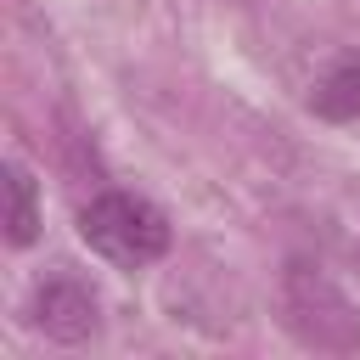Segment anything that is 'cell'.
Listing matches in <instances>:
<instances>
[{
  "label": "cell",
  "mask_w": 360,
  "mask_h": 360,
  "mask_svg": "<svg viewBox=\"0 0 360 360\" xmlns=\"http://www.w3.org/2000/svg\"><path fill=\"white\" fill-rule=\"evenodd\" d=\"M354 264H360V248H354Z\"/></svg>",
  "instance_id": "obj_6"
},
{
  "label": "cell",
  "mask_w": 360,
  "mask_h": 360,
  "mask_svg": "<svg viewBox=\"0 0 360 360\" xmlns=\"http://www.w3.org/2000/svg\"><path fill=\"white\" fill-rule=\"evenodd\" d=\"M79 236L107 264H118V270H141V264L163 259L169 242H174L169 214L158 202L135 197V191H101V197H90L84 214H79Z\"/></svg>",
  "instance_id": "obj_1"
},
{
  "label": "cell",
  "mask_w": 360,
  "mask_h": 360,
  "mask_svg": "<svg viewBox=\"0 0 360 360\" xmlns=\"http://www.w3.org/2000/svg\"><path fill=\"white\" fill-rule=\"evenodd\" d=\"M281 309L298 343L321 349V354H354L360 349V315L349 304V292L309 259H292L281 270Z\"/></svg>",
  "instance_id": "obj_2"
},
{
  "label": "cell",
  "mask_w": 360,
  "mask_h": 360,
  "mask_svg": "<svg viewBox=\"0 0 360 360\" xmlns=\"http://www.w3.org/2000/svg\"><path fill=\"white\" fill-rule=\"evenodd\" d=\"M309 107L321 118H332V124L360 118V56H343L332 73H321L315 90H309Z\"/></svg>",
  "instance_id": "obj_4"
},
{
  "label": "cell",
  "mask_w": 360,
  "mask_h": 360,
  "mask_svg": "<svg viewBox=\"0 0 360 360\" xmlns=\"http://www.w3.org/2000/svg\"><path fill=\"white\" fill-rule=\"evenodd\" d=\"M39 236V197H34V174L22 163H6V242L28 248Z\"/></svg>",
  "instance_id": "obj_5"
},
{
  "label": "cell",
  "mask_w": 360,
  "mask_h": 360,
  "mask_svg": "<svg viewBox=\"0 0 360 360\" xmlns=\"http://www.w3.org/2000/svg\"><path fill=\"white\" fill-rule=\"evenodd\" d=\"M34 321H39V332L56 338V343H84V338H96V326H101V304H96V292H90L84 281L56 276V281L39 287Z\"/></svg>",
  "instance_id": "obj_3"
}]
</instances>
